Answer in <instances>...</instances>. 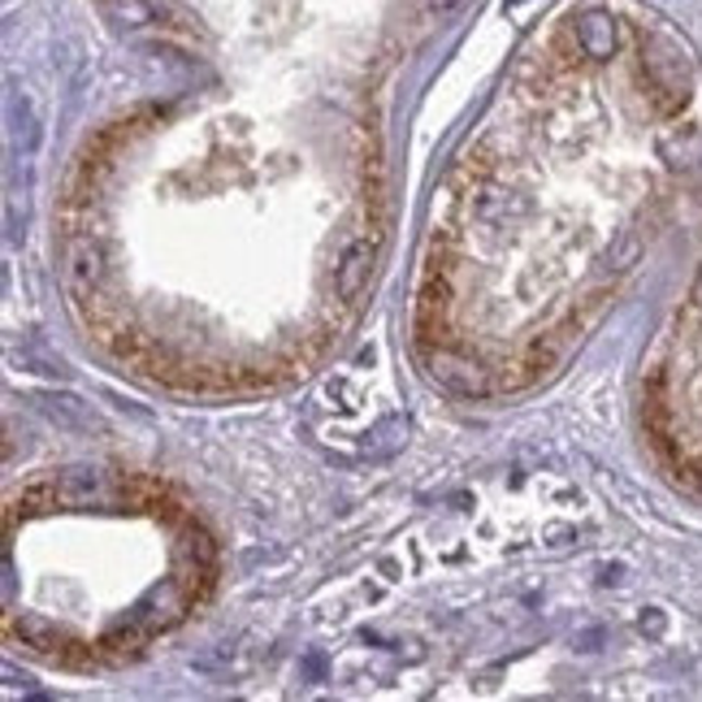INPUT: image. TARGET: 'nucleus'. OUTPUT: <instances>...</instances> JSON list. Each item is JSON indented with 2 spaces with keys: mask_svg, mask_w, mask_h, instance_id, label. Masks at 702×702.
<instances>
[{
  "mask_svg": "<svg viewBox=\"0 0 702 702\" xmlns=\"http://www.w3.org/2000/svg\"><path fill=\"white\" fill-rule=\"evenodd\" d=\"M186 612V586H178V581H166L161 590H152L135 612H131V629H126V642H135V637H148V633H157V629H166V624H174L178 615Z\"/></svg>",
  "mask_w": 702,
  "mask_h": 702,
  "instance_id": "f257e3e1",
  "label": "nucleus"
},
{
  "mask_svg": "<svg viewBox=\"0 0 702 702\" xmlns=\"http://www.w3.org/2000/svg\"><path fill=\"white\" fill-rule=\"evenodd\" d=\"M646 66H650L655 88L668 91V104H664V109H677V104L686 100V66H681V57H677L672 48H664V44H650V48H646Z\"/></svg>",
  "mask_w": 702,
  "mask_h": 702,
  "instance_id": "f03ea898",
  "label": "nucleus"
},
{
  "mask_svg": "<svg viewBox=\"0 0 702 702\" xmlns=\"http://www.w3.org/2000/svg\"><path fill=\"white\" fill-rule=\"evenodd\" d=\"M373 264H377V244H373V239H360L348 257H343L339 278H335V286H339L343 299H360V295H364V286H369V278H373Z\"/></svg>",
  "mask_w": 702,
  "mask_h": 702,
  "instance_id": "7ed1b4c3",
  "label": "nucleus"
},
{
  "mask_svg": "<svg viewBox=\"0 0 702 702\" xmlns=\"http://www.w3.org/2000/svg\"><path fill=\"white\" fill-rule=\"evenodd\" d=\"M577 31H581V44H586L590 57H608L615 48V26L608 13H586V18L577 22Z\"/></svg>",
  "mask_w": 702,
  "mask_h": 702,
  "instance_id": "20e7f679",
  "label": "nucleus"
},
{
  "mask_svg": "<svg viewBox=\"0 0 702 702\" xmlns=\"http://www.w3.org/2000/svg\"><path fill=\"white\" fill-rule=\"evenodd\" d=\"M694 299L702 304V273H699V286H694Z\"/></svg>",
  "mask_w": 702,
  "mask_h": 702,
  "instance_id": "39448f33",
  "label": "nucleus"
}]
</instances>
